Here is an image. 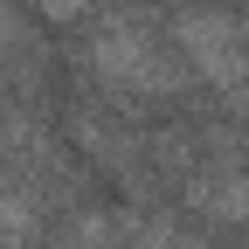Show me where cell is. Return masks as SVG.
<instances>
[{
  "instance_id": "6da1fadb",
  "label": "cell",
  "mask_w": 249,
  "mask_h": 249,
  "mask_svg": "<svg viewBox=\"0 0 249 249\" xmlns=\"http://www.w3.org/2000/svg\"><path fill=\"white\" fill-rule=\"evenodd\" d=\"M90 76L118 97H180V83H187V70L166 55V42L124 7L90 28Z\"/></svg>"
},
{
  "instance_id": "7a4b0ae2",
  "label": "cell",
  "mask_w": 249,
  "mask_h": 249,
  "mask_svg": "<svg viewBox=\"0 0 249 249\" xmlns=\"http://www.w3.org/2000/svg\"><path fill=\"white\" fill-rule=\"evenodd\" d=\"M173 35H180L187 62H194L201 76H214L222 90H242L249 83V49H242L249 21L214 14V7H187V14H173Z\"/></svg>"
},
{
  "instance_id": "3957f363",
  "label": "cell",
  "mask_w": 249,
  "mask_h": 249,
  "mask_svg": "<svg viewBox=\"0 0 249 249\" xmlns=\"http://www.w3.org/2000/svg\"><path fill=\"white\" fill-rule=\"evenodd\" d=\"M35 7H42L49 21H83V14H90V0H35Z\"/></svg>"
},
{
  "instance_id": "277c9868",
  "label": "cell",
  "mask_w": 249,
  "mask_h": 249,
  "mask_svg": "<svg viewBox=\"0 0 249 249\" xmlns=\"http://www.w3.org/2000/svg\"><path fill=\"white\" fill-rule=\"evenodd\" d=\"M21 49V28H14V14H7V0H0V55H14Z\"/></svg>"
},
{
  "instance_id": "5b68a950",
  "label": "cell",
  "mask_w": 249,
  "mask_h": 249,
  "mask_svg": "<svg viewBox=\"0 0 249 249\" xmlns=\"http://www.w3.org/2000/svg\"><path fill=\"white\" fill-rule=\"evenodd\" d=\"M0 249H21V242H7V235H0Z\"/></svg>"
}]
</instances>
